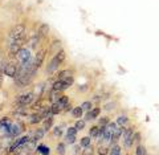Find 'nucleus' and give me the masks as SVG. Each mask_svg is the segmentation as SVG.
<instances>
[{
    "label": "nucleus",
    "mask_w": 159,
    "mask_h": 155,
    "mask_svg": "<svg viewBox=\"0 0 159 155\" xmlns=\"http://www.w3.org/2000/svg\"><path fill=\"white\" fill-rule=\"evenodd\" d=\"M134 133H135L134 126H126L125 127L122 139H123V147H125L126 150L133 148V146L135 144V141H134Z\"/></svg>",
    "instance_id": "1"
},
{
    "label": "nucleus",
    "mask_w": 159,
    "mask_h": 155,
    "mask_svg": "<svg viewBox=\"0 0 159 155\" xmlns=\"http://www.w3.org/2000/svg\"><path fill=\"white\" fill-rule=\"evenodd\" d=\"M24 32H25V24L24 23H17L11 28L9 31V39H11V43L16 41L17 39L24 36Z\"/></svg>",
    "instance_id": "2"
},
{
    "label": "nucleus",
    "mask_w": 159,
    "mask_h": 155,
    "mask_svg": "<svg viewBox=\"0 0 159 155\" xmlns=\"http://www.w3.org/2000/svg\"><path fill=\"white\" fill-rule=\"evenodd\" d=\"M27 40V37H20V39H17L16 41H13V43H11V45H9V56L11 57H16L17 56V53L20 52V49L23 48V45H24V41Z\"/></svg>",
    "instance_id": "3"
},
{
    "label": "nucleus",
    "mask_w": 159,
    "mask_h": 155,
    "mask_svg": "<svg viewBox=\"0 0 159 155\" xmlns=\"http://www.w3.org/2000/svg\"><path fill=\"white\" fill-rule=\"evenodd\" d=\"M34 98V94L32 92H28V93H23L20 94V96L17 97L16 99V103L19 105V106H27V105H29Z\"/></svg>",
    "instance_id": "4"
},
{
    "label": "nucleus",
    "mask_w": 159,
    "mask_h": 155,
    "mask_svg": "<svg viewBox=\"0 0 159 155\" xmlns=\"http://www.w3.org/2000/svg\"><path fill=\"white\" fill-rule=\"evenodd\" d=\"M17 71H19V65L13 64V62H8L6 64V68H4V74L8 77H16L17 76Z\"/></svg>",
    "instance_id": "5"
},
{
    "label": "nucleus",
    "mask_w": 159,
    "mask_h": 155,
    "mask_svg": "<svg viewBox=\"0 0 159 155\" xmlns=\"http://www.w3.org/2000/svg\"><path fill=\"white\" fill-rule=\"evenodd\" d=\"M32 78H33L32 74H29V73L27 72L25 74H23L21 77H17V78H16V86H17V88H24V86H27V85L31 84Z\"/></svg>",
    "instance_id": "6"
},
{
    "label": "nucleus",
    "mask_w": 159,
    "mask_h": 155,
    "mask_svg": "<svg viewBox=\"0 0 159 155\" xmlns=\"http://www.w3.org/2000/svg\"><path fill=\"white\" fill-rule=\"evenodd\" d=\"M45 57H47V49L45 48L37 51L36 56H34V66H36L37 69L41 68V65L44 64V60H45Z\"/></svg>",
    "instance_id": "7"
},
{
    "label": "nucleus",
    "mask_w": 159,
    "mask_h": 155,
    "mask_svg": "<svg viewBox=\"0 0 159 155\" xmlns=\"http://www.w3.org/2000/svg\"><path fill=\"white\" fill-rule=\"evenodd\" d=\"M16 57L20 61V64H25V62H28L29 60H31V51L27 49V48H21Z\"/></svg>",
    "instance_id": "8"
},
{
    "label": "nucleus",
    "mask_w": 159,
    "mask_h": 155,
    "mask_svg": "<svg viewBox=\"0 0 159 155\" xmlns=\"http://www.w3.org/2000/svg\"><path fill=\"white\" fill-rule=\"evenodd\" d=\"M60 65H61V64H60V61H58V60H57L56 57L53 56V58L51 60V62H49V64L47 65V69H45L47 74H52V73H54V72H56L57 69H58Z\"/></svg>",
    "instance_id": "9"
},
{
    "label": "nucleus",
    "mask_w": 159,
    "mask_h": 155,
    "mask_svg": "<svg viewBox=\"0 0 159 155\" xmlns=\"http://www.w3.org/2000/svg\"><path fill=\"white\" fill-rule=\"evenodd\" d=\"M101 114V107H93L90 112H86L85 121H96Z\"/></svg>",
    "instance_id": "10"
},
{
    "label": "nucleus",
    "mask_w": 159,
    "mask_h": 155,
    "mask_svg": "<svg viewBox=\"0 0 159 155\" xmlns=\"http://www.w3.org/2000/svg\"><path fill=\"white\" fill-rule=\"evenodd\" d=\"M23 131H24L23 123H12L11 131H9V137H19Z\"/></svg>",
    "instance_id": "11"
},
{
    "label": "nucleus",
    "mask_w": 159,
    "mask_h": 155,
    "mask_svg": "<svg viewBox=\"0 0 159 155\" xmlns=\"http://www.w3.org/2000/svg\"><path fill=\"white\" fill-rule=\"evenodd\" d=\"M49 31H51V27L48 25L47 23H41L39 25V29H37V34L40 37H45V36H48V33H49Z\"/></svg>",
    "instance_id": "12"
},
{
    "label": "nucleus",
    "mask_w": 159,
    "mask_h": 155,
    "mask_svg": "<svg viewBox=\"0 0 159 155\" xmlns=\"http://www.w3.org/2000/svg\"><path fill=\"white\" fill-rule=\"evenodd\" d=\"M117 123H118V126H127L129 125V122H130V118H129L126 114H119V116L117 117V121H116Z\"/></svg>",
    "instance_id": "13"
},
{
    "label": "nucleus",
    "mask_w": 159,
    "mask_h": 155,
    "mask_svg": "<svg viewBox=\"0 0 159 155\" xmlns=\"http://www.w3.org/2000/svg\"><path fill=\"white\" fill-rule=\"evenodd\" d=\"M45 133H47V131L44 130V127H43V129H37V130H34L32 141H33V142H37V141H40V139H43V138H44V135H45Z\"/></svg>",
    "instance_id": "14"
},
{
    "label": "nucleus",
    "mask_w": 159,
    "mask_h": 155,
    "mask_svg": "<svg viewBox=\"0 0 159 155\" xmlns=\"http://www.w3.org/2000/svg\"><path fill=\"white\" fill-rule=\"evenodd\" d=\"M109 155H122V147L118 143L110 144V150H109Z\"/></svg>",
    "instance_id": "15"
},
{
    "label": "nucleus",
    "mask_w": 159,
    "mask_h": 155,
    "mask_svg": "<svg viewBox=\"0 0 159 155\" xmlns=\"http://www.w3.org/2000/svg\"><path fill=\"white\" fill-rule=\"evenodd\" d=\"M41 121H43V117L40 116L39 112L32 114V116H29V123H31V125H37V123H40Z\"/></svg>",
    "instance_id": "16"
},
{
    "label": "nucleus",
    "mask_w": 159,
    "mask_h": 155,
    "mask_svg": "<svg viewBox=\"0 0 159 155\" xmlns=\"http://www.w3.org/2000/svg\"><path fill=\"white\" fill-rule=\"evenodd\" d=\"M92 137L90 135H88V137H82L81 138V141H80V146H81L82 148H86L89 146H92Z\"/></svg>",
    "instance_id": "17"
},
{
    "label": "nucleus",
    "mask_w": 159,
    "mask_h": 155,
    "mask_svg": "<svg viewBox=\"0 0 159 155\" xmlns=\"http://www.w3.org/2000/svg\"><path fill=\"white\" fill-rule=\"evenodd\" d=\"M84 116V110L81 106H76V107H73L72 110V117L73 118H76V119H80Z\"/></svg>",
    "instance_id": "18"
},
{
    "label": "nucleus",
    "mask_w": 159,
    "mask_h": 155,
    "mask_svg": "<svg viewBox=\"0 0 159 155\" xmlns=\"http://www.w3.org/2000/svg\"><path fill=\"white\" fill-rule=\"evenodd\" d=\"M36 151L40 153L41 155H49L51 154V148H49L47 144H39V146L36 147Z\"/></svg>",
    "instance_id": "19"
},
{
    "label": "nucleus",
    "mask_w": 159,
    "mask_h": 155,
    "mask_svg": "<svg viewBox=\"0 0 159 155\" xmlns=\"http://www.w3.org/2000/svg\"><path fill=\"white\" fill-rule=\"evenodd\" d=\"M109 150H110V146H105V144H99L97 147V154L98 155H109Z\"/></svg>",
    "instance_id": "20"
},
{
    "label": "nucleus",
    "mask_w": 159,
    "mask_h": 155,
    "mask_svg": "<svg viewBox=\"0 0 159 155\" xmlns=\"http://www.w3.org/2000/svg\"><path fill=\"white\" fill-rule=\"evenodd\" d=\"M51 110H52V113H53V116H56V114H60L62 112V106L60 105L58 102H53L52 105H51Z\"/></svg>",
    "instance_id": "21"
},
{
    "label": "nucleus",
    "mask_w": 159,
    "mask_h": 155,
    "mask_svg": "<svg viewBox=\"0 0 159 155\" xmlns=\"http://www.w3.org/2000/svg\"><path fill=\"white\" fill-rule=\"evenodd\" d=\"M56 153H57L58 155H65V153H66V143H64V142L57 143V146H56Z\"/></svg>",
    "instance_id": "22"
},
{
    "label": "nucleus",
    "mask_w": 159,
    "mask_h": 155,
    "mask_svg": "<svg viewBox=\"0 0 159 155\" xmlns=\"http://www.w3.org/2000/svg\"><path fill=\"white\" fill-rule=\"evenodd\" d=\"M60 97H61V92H57V90H53L52 89V92H51V96H49V101H51L52 103L53 102H57Z\"/></svg>",
    "instance_id": "23"
},
{
    "label": "nucleus",
    "mask_w": 159,
    "mask_h": 155,
    "mask_svg": "<svg viewBox=\"0 0 159 155\" xmlns=\"http://www.w3.org/2000/svg\"><path fill=\"white\" fill-rule=\"evenodd\" d=\"M135 155H147V148L145 144H137L135 147Z\"/></svg>",
    "instance_id": "24"
},
{
    "label": "nucleus",
    "mask_w": 159,
    "mask_h": 155,
    "mask_svg": "<svg viewBox=\"0 0 159 155\" xmlns=\"http://www.w3.org/2000/svg\"><path fill=\"white\" fill-rule=\"evenodd\" d=\"M116 107H117V102L111 101V102H107V103L103 105L102 110H105V112H113V110H116Z\"/></svg>",
    "instance_id": "25"
},
{
    "label": "nucleus",
    "mask_w": 159,
    "mask_h": 155,
    "mask_svg": "<svg viewBox=\"0 0 159 155\" xmlns=\"http://www.w3.org/2000/svg\"><path fill=\"white\" fill-rule=\"evenodd\" d=\"M89 135H90L92 138H98L99 135V126H92L90 130H89Z\"/></svg>",
    "instance_id": "26"
},
{
    "label": "nucleus",
    "mask_w": 159,
    "mask_h": 155,
    "mask_svg": "<svg viewBox=\"0 0 159 155\" xmlns=\"http://www.w3.org/2000/svg\"><path fill=\"white\" fill-rule=\"evenodd\" d=\"M109 123H110V118L107 116H102L98 118V126H107Z\"/></svg>",
    "instance_id": "27"
},
{
    "label": "nucleus",
    "mask_w": 159,
    "mask_h": 155,
    "mask_svg": "<svg viewBox=\"0 0 159 155\" xmlns=\"http://www.w3.org/2000/svg\"><path fill=\"white\" fill-rule=\"evenodd\" d=\"M60 49H61V41L60 40H54V41L52 43V48H51V51L54 52V54H56Z\"/></svg>",
    "instance_id": "28"
},
{
    "label": "nucleus",
    "mask_w": 159,
    "mask_h": 155,
    "mask_svg": "<svg viewBox=\"0 0 159 155\" xmlns=\"http://www.w3.org/2000/svg\"><path fill=\"white\" fill-rule=\"evenodd\" d=\"M74 126H76V129L78 130V131H81V130H84L85 129V126H86V121L85 119H77V122H76V125H74Z\"/></svg>",
    "instance_id": "29"
},
{
    "label": "nucleus",
    "mask_w": 159,
    "mask_h": 155,
    "mask_svg": "<svg viewBox=\"0 0 159 155\" xmlns=\"http://www.w3.org/2000/svg\"><path fill=\"white\" fill-rule=\"evenodd\" d=\"M52 125H53V118L44 119V130H45V131H49V130L52 129Z\"/></svg>",
    "instance_id": "30"
},
{
    "label": "nucleus",
    "mask_w": 159,
    "mask_h": 155,
    "mask_svg": "<svg viewBox=\"0 0 159 155\" xmlns=\"http://www.w3.org/2000/svg\"><path fill=\"white\" fill-rule=\"evenodd\" d=\"M81 107H82L84 112H90V110L93 109V101H85V102H82Z\"/></svg>",
    "instance_id": "31"
},
{
    "label": "nucleus",
    "mask_w": 159,
    "mask_h": 155,
    "mask_svg": "<svg viewBox=\"0 0 159 155\" xmlns=\"http://www.w3.org/2000/svg\"><path fill=\"white\" fill-rule=\"evenodd\" d=\"M57 102H58L60 105H61V106H62V109H64V107H65L66 105L69 103V97H68V96H61Z\"/></svg>",
    "instance_id": "32"
},
{
    "label": "nucleus",
    "mask_w": 159,
    "mask_h": 155,
    "mask_svg": "<svg viewBox=\"0 0 159 155\" xmlns=\"http://www.w3.org/2000/svg\"><path fill=\"white\" fill-rule=\"evenodd\" d=\"M68 76H72V73L69 72V71H61V72H58L57 73V76H56V80H61V78H65Z\"/></svg>",
    "instance_id": "33"
},
{
    "label": "nucleus",
    "mask_w": 159,
    "mask_h": 155,
    "mask_svg": "<svg viewBox=\"0 0 159 155\" xmlns=\"http://www.w3.org/2000/svg\"><path fill=\"white\" fill-rule=\"evenodd\" d=\"M53 135L56 137V138H57V137H58V138L61 137V135H62V127H61V126L53 127Z\"/></svg>",
    "instance_id": "34"
},
{
    "label": "nucleus",
    "mask_w": 159,
    "mask_h": 155,
    "mask_svg": "<svg viewBox=\"0 0 159 155\" xmlns=\"http://www.w3.org/2000/svg\"><path fill=\"white\" fill-rule=\"evenodd\" d=\"M134 141H135V144H141V142H142V133L141 131L134 133Z\"/></svg>",
    "instance_id": "35"
},
{
    "label": "nucleus",
    "mask_w": 159,
    "mask_h": 155,
    "mask_svg": "<svg viewBox=\"0 0 159 155\" xmlns=\"http://www.w3.org/2000/svg\"><path fill=\"white\" fill-rule=\"evenodd\" d=\"M76 135H69V134H66V137H65V143L68 144H73V143H76Z\"/></svg>",
    "instance_id": "36"
},
{
    "label": "nucleus",
    "mask_w": 159,
    "mask_h": 155,
    "mask_svg": "<svg viewBox=\"0 0 159 155\" xmlns=\"http://www.w3.org/2000/svg\"><path fill=\"white\" fill-rule=\"evenodd\" d=\"M77 131L78 130L76 129V126H73V127H68L66 134H69V135H77Z\"/></svg>",
    "instance_id": "37"
},
{
    "label": "nucleus",
    "mask_w": 159,
    "mask_h": 155,
    "mask_svg": "<svg viewBox=\"0 0 159 155\" xmlns=\"http://www.w3.org/2000/svg\"><path fill=\"white\" fill-rule=\"evenodd\" d=\"M72 110H73V107H72V105H70V102H69V103L66 105V106H65V107H64V112H72Z\"/></svg>",
    "instance_id": "38"
},
{
    "label": "nucleus",
    "mask_w": 159,
    "mask_h": 155,
    "mask_svg": "<svg viewBox=\"0 0 159 155\" xmlns=\"http://www.w3.org/2000/svg\"><path fill=\"white\" fill-rule=\"evenodd\" d=\"M3 71H0V88H2V84H3Z\"/></svg>",
    "instance_id": "39"
},
{
    "label": "nucleus",
    "mask_w": 159,
    "mask_h": 155,
    "mask_svg": "<svg viewBox=\"0 0 159 155\" xmlns=\"http://www.w3.org/2000/svg\"><path fill=\"white\" fill-rule=\"evenodd\" d=\"M74 148H76V150H74V151H76V155H78L80 153H81V148H80V146H76Z\"/></svg>",
    "instance_id": "40"
},
{
    "label": "nucleus",
    "mask_w": 159,
    "mask_h": 155,
    "mask_svg": "<svg viewBox=\"0 0 159 155\" xmlns=\"http://www.w3.org/2000/svg\"><path fill=\"white\" fill-rule=\"evenodd\" d=\"M126 155H129V154H126Z\"/></svg>",
    "instance_id": "41"
},
{
    "label": "nucleus",
    "mask_w": 159,
    "mask_h": 155,
    "mask_svg": "<svg viewBox=\"0 0 159 155\" xmlns=\"http://www.w3.org/2000/svg\"><path fill=\"white\" fill-rule=\"evenodd\" d=\"M147 155H148V154H147ZM152 155H154V154H152Z\"/></svg>",
    "instance_id": "42"
}]
</instances>
